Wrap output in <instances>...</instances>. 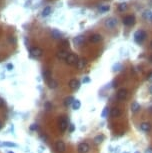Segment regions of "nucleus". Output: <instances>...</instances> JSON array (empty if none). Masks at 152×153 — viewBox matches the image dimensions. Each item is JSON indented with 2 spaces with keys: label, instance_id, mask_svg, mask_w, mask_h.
Returning <instances> with one entry per match:
<instances>
[{
  "label": "nucleus",
  "instance_id": "5",
  "mask_svg": "<svg viewBox=\"0 0 152 153\" xmlns=\"http://www.w3.org/2000/svg\"><path fill=\"white\" fill-rule=\"evenodd\" d=\"M77 151L78 153H88L90 151V146L86 142H81L77 146Z\"/></svg>",
  "mask_w": 152,
  "mask_h": 153
},
{
  "label": "nucleus",
  "instance_id": "23",
  "mask_svg": "<svg viewBox=\"0 0 152 153\" xmlns=\"http://www.w3.org/2000/svg\"><path fill=\"white\" fill-rule=\"evenodd\" d=\"M1 145L2 146H7V147H17V144H15L13 142H7V141L1 143Z\"/></svg>",
  "mask_w": 152,
  "mask_h": 153
},
{
  "label": "nucleus",
  "instance_id": "14",
  "mask_svg": "<svg viewBox=\"0 0 152 153\" xmlns=\"http://www.w3.org/2000/svg\"><path fill=\"white\" fill-rule=\"evenodd\" d=\"M84 40H85L84 36L80 35V36H77V37H75V38L73 39V42H74V44H75V45H77V46H80V45H82V44H83Z\"/></svg>",
  "mask_w": 152,
  "mask_h": 153
},
{
  "label": "nucleus",
  "instance_id": "24",
  "mask_svg": "<svg viewBox=\"0 0 152 153\" xmlns=\"http://www.w3.org/2000/svg\"><path fill=\"white\" fill-rule=\"evenodd\" d=\"M127 9V4L126 3H121V4H119V6H118V10L119 11H124V10H126Z\"/></svg>",
  "mask_w": 152,
  "mask_h": 153
},
{
  "label": "nucleus",
  "instance_id": "9",
  "mask_svg": "<svg viewBox=\"0 0 152 153\" xmlns=\"http://www.w3.org/2000/svg\"><path fill=\"white\" fill-rule=\"evenodd\" d=\"M55 148L59 151V152H64L66 150V144L64 143V141L62 140H58L55 143Z\"/></svg>",
  "mask_w": 152,
  "mask_h": 153
},
{
  "label": "nucleus",
  "instance_id": "20",
  "mask_svg": "<svg viewBox=\"0 0 152 153\" xmlns=\"http://www.w3.org/2000/svg\"><path fill=\"white\" fill-rule=\"evenodd\" d=\"M81 107V103H80V101L78 99H76L73 101V103H72V108L74 110H78L79 108Z\"/></svg>",
  "mask_w": 152,
  "mask_h": 153
},
{
  "label": "nucleus",
  "instance_id": "31",
  "mask_svg": "<svg viewBox=\"0 0 152 153\" xmlns=\"http://www.w3.org/2000/svg\"><path fill=\"white\" fill-rule=\"evenodd\" d=\"M147 80L149 82H152V72H150L148 75H147Z\"/></svg>",
  "mask_w": 152,
  "mask_h": 153
},
{
  "label": "nucleus",
  "instance_id": "33",
  "mask_svg": "<svg viewBox=\"0 0 152 153\" xmlns=\"http://www.w3.org/2000/svg\"><path fill=\"white\" fill-rule=\"evenodd\" d=\"M3 106H4V101H3L1 98H0V108L3 107Z\"/></svg>",
  "mask_w": 152,
  "mask_h": 153
},
{
  "label": "nucleus",
  "instance_id": "35",
  "mask_svg": "<svg viewBox=\"0 0 152 153\" xmlns=\"http://www.w3.org/2000/svg\"><path fill=\"white\" fill-rule=\"evenodd\" d=\"M7 68H8L9 70H12V69H13V65H12V64H8V65H7Z\"/></svg>",
  "mask_w": 152,
  "mask_h": 153
},
{
  "label": "nucleus",
  "instance_id": "18",
  "mask_svg": "<svg viewBox=\"0 0 152 153\" xmlns=\"http://www.w3.org/2000/svg\"><path fill=\"white\" fill-rule=\"evenodd\" d=\"M51 36H52L54 39H61L62 33H61L59 30H57V29H53V30L51 31Z\"/></svg>",
  "mask_w": 152,
  "mask_h": 153
},
{
  "label": "nucleus",
  "instance_id": "2",
  "mask_svg": "<svg viewBox=\"0 0 152 153\" xmlns=\"http://www.w3.org/2000/svg\"><path fill=\"white\" fill-rule=\"evenodd\" d=\"M127 96H128V91H127V89H125V88L119 89L118 92H117V94H116V98L119 101L125 100L126 98H127Z\"/></svg>",
  "mask_w": 152,
  "mask_h": 153
},
{
  "label": "nucleus",
  "instance_id": "7",
  "mask_svg": "<svg viewBox=\"0 0 152 153\" xmlns=\"http://www.w3.org/2000/svg\"><path fill=\"white\" fill-rule=\"evenodd\" d=\"M135 22V17L132 15H128V16H125L123 18V24L126 25V26H131L133 25Z\"/></svg>",
  "mask_w": 152,
  "mask_h": 153
},
{
  "label": "nucleus",
  "instance_id": "27",
  "mask_svg": "<svg viewBox=\"0 0 152 153\" xmlns=\"http://www.w3.org/2000/svg\"><path fill=\"white\" fill-rule=\"evenodd\" d=\"M57 85H58V83H57L55 80H52V81L49 82V87H50V88H56Z\"/></svg>",
  "mask_w": 152,
  "mask_h": 153
},
{
  "label": "nucleus",
  "instance_id": "12",
  "mask_svg": "<svg viewBox=\"0 0 152 153\" xmlns=\"http://www.w3.org/2000/svg\"><path fill=\"white\" fill-rule=\"evenodd\" d=\"M87 64V60L85 58H80L78 59L77 63H76V67H77V69H83Z\"/></svg>",
  "mask_w": 152,
  "mask_h": 153
},
{
  "label": "nucleus",
  "instance_id": "25",
  "mask_svg": "<svg viewBox=\"0 0 152 153\" xmlns=\"http://www.w3.org/2000/svg\"><path fill=\"white\" fill-rule=\"evenodd\" d=\"M43 77H44L45 79H49L50 77H51V73H50L49 70H45V71L43 72Z\"/></svg>",
  "mask_w": 152,
  "mask_h": 153
},
{
  "label": "nucleus",
  "instance_id": "42",
  "mask_svg": "<svg viewBox=\"0 0 152 153\" xmlns=\"http://www.w3.org/2000/svg\"><path fill=\"white\" fill-rule=\"evenodd\" d=\"M134 153H139V152H138V151H136V152H134Z\"/></svg>",
  "mask_w": 152,
  "mask_h": 153
},
{
  "label": "nucleus",
  "instance_id": "3",
  "mask_svg": "<svg viewBox=\"0 0 152 153\" xmlns=\"http://www.w3.org/2000/svg\"><path fill=\"white\" fill-rule=\"evenodd\" d=\"M146 38V33L143 30H138L134 33V39L137 43H141Z\"/></svg>",
  "mask_w": 152,
  "mask_h": 153
},
{
  "label": "nucleus",
  "instance_id": "15",
  "mask_svg": "<svg viewBox=\"0 0 152 153\" xmlns=\"http://www.w3.org/2000/svg\"><path fill=\"white\" fill-rule=\"evenodd\" d=\"M140 129H141L142 131L148 132V131L151 129V125H150V123H148V122H143V123L140 124Z\"/></svg>",
  "mask_w": 152,
  "mask_h": 153
},
{
  "label": "nucleus",
  "instance_id": "41",
  "mask_svg": "<svg viewBox=\"0 0 152 153\" xmlns=\"http://www.w3.org/2000/svg\"><path fill=\"white\" fill-rule=\"evenodd\" d=\"M8 153H14V152H12V151H9V152H8Z\"/></svg>",
  "mask_w": 152,
  "mask_h": 153
},
{
  "label": "nucleus",
  "instance_id": "16",
  "mask_svg": "<svg viewBox=\"0 0 152 153\" xmlns=\"http://www.w3.org/2000/svg\"><path fill=\"white\" fill-rule=\"evenodd\" d=\"M139 110H140V104L138 103V102H136V101L132 102V104H131V112L137 113Z\"/></svg>",
  "mask_w": 152,
  "mask_h": 153
},
{
  "label": "nucleus",
  "instance_id": "43",
  "mask_svg": "<svg viewBox=\"0 0 152 153\" xmlns=\"http://www.w3.org/2000/svg\"><path fill=\"white\" fill-rule=\"evenodd\" d=\"M150 19H151V20H152V15H151V17H150Z\"/></svg>",
  "mask_w": 152,
  "mask_h": 153
},
{
  "label": "nucleus",
  "instance_id": "30",
  "mask_svg": "<svg viewBox=\"0 0 152 153\" xmlns=\"http://www.w3.org/2000/svg\"><path fill=\"white\" fill-rule=\"evenodd\" d=\"M151 15H152V14H151L150 11H145L144 14H143V16H144L145 18H149V17H151Z\"/></svg>",
  "mask_w": 152,
  "mask_h": 153
},
{
  "label": "nucleus",
  "instance_id": "32",
  "mask_svg": "<svg viewBox=\"0 0 152 153\" xmlns=\"http://www.w3.org/2000/svg\"><path fill=\"white\" fill-rule=\"evenodd\" d=\"M62 44H63L64 46H66V47L69 46V42H68L67 40H63V41H62Z\"/></svg>",
  "mask_w": 152,
  "mask_h": 153
},
{
  "label": "nucleus",
  "instance_id": "45",
  "mask_svg": "<svg viewBox=\"0 0 152 153\" xmlns=\"http://www.w3.org/2000/svg\"><path fill=\"white\" fill-rule=\"evenodd\" d=\"M124 153H127V152H124Z\"/></svg>",
  "mask_w": 152,
  "mask_h": 153
},
{
  "label": "nucleus",
  "instance_id": "13",
  "mask_svg": "<svg viewBox=\"0 0 152 153\" xmlns=\"http://www.w3.org/2000/svg\"><path fill=\"white\" fill-rule=\"evenodd\" d=\"M89 40L92 43H98V42H100L101 40H102V36H101L100 34H93V35L90 36Z\"/></svg>",
  "mask_w": 152,
  "mask_h": 153
},
{
  "label": "nucleus",
  "instance_id": "19",
  "mask_svg": "<svg viewBox=\"0 0 152 153\" xmlns=\"http://www.w3.org/2000/svg\"><path fill=\"white\" fill-rule=\"evenodd\" d=\"M75 99L72 97V96H68V97H66L65 99H64V105L65 106H69V105H72V103H73V101H74Z\"/></svg>",
  "mask_w": 152,
  "mask_h": 153
},
{
  "label": "nucleus",
  "instance_id": "22",
  "mask_svg": "<svg viewBox=\"0 0 152 153\" xmlns=\"http://www.w3.org/2000/svg\"><path fill=\"white\" fill-rule=\"evenodd\" d=\"M103 139H104V136H103V135H97V136L94 138V142H95L96 144H100L101 142L103 141Z\"/></svg>",
  "mask_w": 152,
  "mask_h": 153
},
{
  "label": "nucleus",
  "instance_id": "26",
  "mask_svg": "<svg viewBox=\"0 0 152 153\" xmlns=\"http://www.w3.org/2000/svg\"><path fill=\"white\" fill-rule=\"evenodd\" d=\"M108 109H109L108 107H105V108H104V110L102 111V113H101V117L106 118V117L108 116V112H109V110H108Z\"/></svg>",
  "mask_w": 152,
  "mask_h": 153
},
{
  "label": "nucleus",
  "instance_id": "28",
  "mask_svg": "<svg viewBox=\"0 0 152 153\" xmlns=\"http://www.w3.org/2000/svg\"><path fill=\"white\" fill-rule=\"evenodd\" d=\"M100 11L101 12H105V11H108L109 10V6L108 5H103V6H100Z\"/></svg>",
  "mask_w": 152,
  "mask_h": 153
},
{
  "label": "nucleus",
  "instance_id": "36",
  "mask_svg": "<svg viewBox=\"0 0 152 153\" xmlns=\"http://www.w3.org/2000/svg\"><path fill=\"white\" fill-rule=\"evenodd\" d=\"M74 130V126H73V124H70V131H73Z\"/></svg>",
  "mask_w": 152,
  "mask_h": 153
},
{
  "label": "nucleus",
  "instance_id": "44",
  "mask_svg": "<svg viewBox=\"0 0 152 153\" xmlns=\"http://www.w3.org/2000/svg\"><path fill=\"white\" fill-rule=\"evenodd\" d=\"M151 61H152V57H151Z\"/></svg>",
  "mask_w": 152,
  "mask_h": 153
},
{
  "label": "nucleus",
  "instance_id": "34",
  "mask_svg": "<svg viewBox=\"0 0 152 153\" xmlns=\"http://www.w3.org/2000/svg\"><path fill=\"white\" fill-rule=\"evenodd\" d=\"M145 153H152V147L146 149V150H145Z\"/></svg>",
  "mask_w": 152,
  "mask_h": 153
},
{
  "label": "nucleus",
  "instance_id": "39",
  "mask_svg": "<svg viewBox=\"0 0 152 153\" xmlns=\"http://www.w3.org/2000/svg\"><path fill=\"white\" fill-rule=\"evenodd\" d=\"M1 128H2V122L0 121V129H1Z\"/></svg>",
  "mask_w": 152,
  "mask_h": 153
},
{
  "label": "nucleus",
  "instance_id": "17",
  "mask_svg": "<svg viewBox=\"0 0 152 153\" xmlns=\"http://www.w3.org/2000/svg\"><path fill=\"white\" fill-rule=\"evenodd\" d=\"M110 114H111L112 117H119V116L121 115V110H120V108H118V107H114V108L111 109Z\"/></svg>",
  "mask_w": 152,
  "mask_h": 153
},
{
  "label": "nucleus",
  "instance_id": "10",
  "mask_svg": "<svg viewBox=\"0 0 152 153\" xmlns=\"http://www.w3.org/2000/svg\"><path fill=\"white\" fill-rule=\"evenodd\" d=\"M69 87L72 89V90H77L79 87H80V82L77 80V79H71L69 81Z\"/></svg>",
  "mask_w": 152,
  "mask_h": 153
},
{
  "label": "nucleus",
  "instance_id": "4",
  "mask_svg": "<svg viewBox=\"0 0 152 153\" xmlns=\"http://www.w3.org/2000/svg\"><path fill=\"white\" fill-rule=\"evenodd\" d=\"M78 56L76 55V54H73V53H69V55L67 56V58L65 59V61H66V63L67 64H69V65H76V63H77V61H78Z\"/></svg>",
  "mask_w": 152,
  "mask_h": 153
},
{
  "label": "nucleus",
  "instance_id": "38",
  "mask_svg": "<svg viewBox=\"0 0 152 153\" xmlns=\"http://www.w3.org/2000/svg\"><path fill=\"white\" fill-rule=\"evenodd\" d=\"M149 91H150V93L152 94V85H151V86L149 87Z\"/></svg>",
  "mask_w": 152,
  "mask_h": 153
},
{
  "label": "nucleus",
  "instance_id": "21",
  "mask_svg": "<svg viewBox=\"0 0 152 153\" xmlns=\"http://www.w3.org/2000/svg\"><path fill=\"white\" fill-rule=\"evenodd\" d=\"M50 13H51V8H50L49 6H46V7L43 9V11H42V16H43V17H46V16H48Z\"/></svg>",
  "mask_w": 152,
  "mask_h": 153
},
{
  "label": "nucleus",
  "instance_id": "6",
  "mask_svg": "<svg viewBox=\"0 0 152 153\" xmlns=\"http://www.w3.org/2000/svg\"><path fill=\"white\" fill-rule=\"evenodd\" d=\"M30 54L33 56V57H40V56H42V54H43V50L41 49V48H39V47H33V48H31L30 49Z\"/></svg>",
  "mask_w": 152,
  "mask_h": 153
},
{
  "label": "nucleus",
  "instance_id": "8",
  "mask_svg": "<svg viewBox=\"0 0 152 153\" xmlns=\"http://www.w3.org/2000/svg\"><path fill=\"white\" fill-rule=\"evenodd\" d=\"M117 25V20L115 19V18H113V17H110V18H108L106 21H105V26L107 27V28H110V29H112V28H114L115 26Z\"/></svg>",
  "mask_w": 152,
  "mask_h": 153
},
{
  "label": "nucleus",
  "instance_id": "1",
  "mask_svg": "<svg viewBox=\"0 0 152 153\" xmlns=\"http://www.w3.org/2000/svg\"><path fill=\"white\" fill-rule=\"evenodd\" d=\"M68 126H69V125H68V120H67V118H66L65 116H62V117L59 119V121H58V127H59L60 131H61V132H64V131L67 129Z\"/></svg>",
  "mask_w": 152,
  "mask_h": 153
},
{
  "label": "nucleus",
  "instance_id": "29",
  "mask_svg": "<svg viewBox=\"0 0 152 153\" xmlns=\"http://www.w3.org/2000/svg\"><path fill=\"white\" fill-rule=\"evenodd\" d=\"M37 129H38V125H37V124H32V125L30 126V130H32V131L37 130Z\"/></svg>",
  "mask_w": 152,
  "mask_h": 153
},
{
  "label": "nucleus",
  "instance_id": "11",
  "mask_svg": "<svg viewBox=\"0 0 152 153\" xmlns=\"http://www.w3.org/2000/svg\"><path fill=\"white\" fill-rule=\"evenodd\" d=\"M56 55H57V57L59 59H64L65 60L67 58V56L69 55V53H68V51H66L65 49H60V50L57 51Z\"/></svg>",
  "mask_w": 152,
  "mask_h": 153
},
{
  "label": "nucleus",
  "instance_id": "40",
  "mask_svg": "<svg viewBox=\"0 0 152 153\" xmlns=\"http://www.w3.org/2000/svg\"><path fill=\"white\" fill-rule=\"evenodd\" d=\"M150 47L152 48V41H151V43H150Z\"/></svg>",
  "mask_w": 152,
  "mask_h": 153
},
{
  "label": "nucleus",
  "instance_id": "37",
  "mask_svg": "<svg viewBox=\"0 0 152 153\" xmlns=\"http://www.w3.org/2000/svg\"><path fill=\"white\" fill-rule=\"evenodd\" d=\"M89 81V78H85V79H83V82H88Z\"/></svg>",
  "mask_w": 152,
  "mask_h": 153
}]
</instances>
